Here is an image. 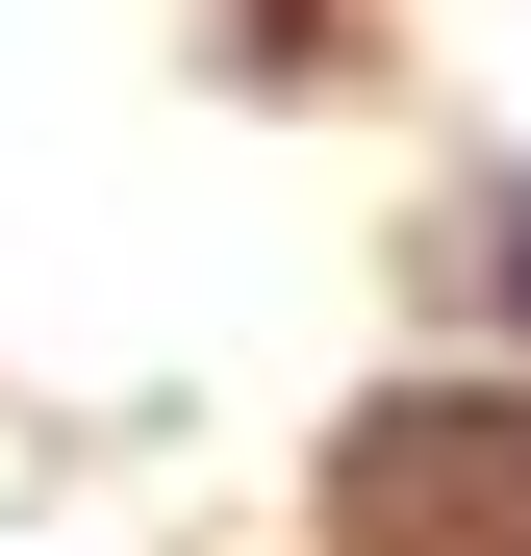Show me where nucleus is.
<instances>
[{"instance_id":"nucleus-1","label":"nucleus","mask_w":531,"mask_h":556,"mask_svg":"<svg viewBox=\"0 0 531 556\" xmlns=\"http://www.w3.org/2000/svg\"><path fill=\"white\" fill-rule=\"evenodd\" d=\"M329 531H354V556H531V380H405V405H354Z\"/></svg>"},{"instance_id":"nucleus-2","label":"nucleus","mask_w":531,"mask_h":556,"mask_svg":"<svg viewBox=\"0 0 531 556\" xmlns=\"http://www.w3.org/2000/svg\"><path fill=\"white\" fill-rule=\"evenodd\" d=\"M506 278H531V203H506Z\"/></svg>"}]
</instances>
